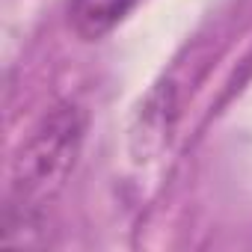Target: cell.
Returning a JSON list of instances; mask_svg holds the SVG:
<instances>
[{"instance_id":"obj_1","label":"cell","mask_w":252,"mask_h":252,"mask_svg":"<svg viewBox=\"0 0 252 252\" xmlns=\"http://www.w3.org/2000/svg\"><path fill=\"white\" fill-rule=\"evenodd\" d=\"M86 119L77 104H57L51 107L18 146L12 166H9V202L12 211L42 214L63 187L68 184L80 146H83Z\"/></svg>"},{"instance_id":"obj_2","label":"cell","mask_w":252,"mask_h":252,"mask_svg":"<svg viewBox=\"0 0 252 252\" xmlns=\"http://www.w3.org/2000/svg\"><path fill=\"white\" fill-rule=\"evenodd\" d=\"M131 6H134V0H71L68 21H71V30L80 39L95 42V39L107 36L125 15H128Z\"/></svg>"}]
</instances>
